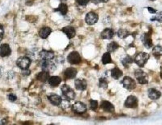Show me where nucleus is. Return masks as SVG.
I'll return each instance as SVG.
<instances>
[{
    "instance_id": "f257e3e1",
    "label": "nucleus",
    "mask_w": 162,
    "mask_h": 125,
    "mask_svg": "<svg viewBox=\"0 0 162 125\" xmlns=\"http://www.w3.org/2000/svg\"><path fill=\"white\" fill-rule=\"evenodd\" d=\"M150 58V55L145 52H140L136 55L134 62L140 68H143Z\"/></svg>"
},
{
    "instance_id": "f03ea898",
    "label": "nucleus",
    "mask_w": 162,
    "mask_h": 125,
    "mask_svg": "<svg viewBox=\"0 0 162 125\" xmlns=\"http://www.w3.org/2000/svg\"><path fill=\"white\" fill-rule=\"evenodd\" d=\"M31 63V60L29 57L22 56L19 57L16 61V65L21 70L29 69Z\"/></svg>"
},
{
    "instance_id": "7ed1b4c3",
    "label": "nucleus",
    "mask_w": 162,
    "mask_h": 125,
    "mask_svg": "<svg viewBox=\"0 0 162 125\" xmlns=\"http://www.w3.org/2000/svg\"><path fill=\"white\" fill-rule=\"evenodd\" d=\"M121 83L125 89L128 90H133L136 88L137 84L136 81L132 78L129 76H125L123 78Z\"/></svg>"
},
{
    "instance_id": "20e7f679",
    "label": "nucleus",
    "mask_w": 162,
    "mask_h": 125,
    "mask_svg": "<svg viewBox=\"0 0 162 125\" xmlns=\"http://www.w3.org/2000/svg\"><path fill=\"white\" fill-rule=\"evenodd\" d=\"M135 76L140 84H146L148 83V76L142 69H137L135 72Z\"/></svg>"
},
{
    "instance_id": "39448f33",
    "label": "nucleus",
    "mask_w": 162,
    "mask_h": 125,
    "mask_svg": "<svg viewBox=\"0 0 162 125\" xmlns=\"http://www.w3.org/2000/svg\"><path fill=\"white\" fill-rule=\"evenodd\" d=\"M152 30H149L148 32L144 33L141 36V41L145 47L148 49L151 48L153 46L152 39Z\"/></svg>"
},
{
    "instance_id": "423d86ee",
    "label": "nucleus",
    "mask_w": 162,
    "mask_h": 125,
    "mask_svg": "<svg viewBox=\"0 0 162 125\" xmlns=\"http://www.w3.org/2000/svg\"><path fill=\"white\" fill-rule=\"evenodd\" d=\"M67 62L73 65L79 64L82 61V58L80 54L77 52H72L68 54L67 57Z\"/></svg>"
},
{
    "instance_id": "0eeeda50",
    "label": "nucleus",
    "mask_w": 162,
    "mask_h": 125,
    "mask_svg": "<svg viewBox=\"0 0 162 125\" xmlns=\"http://www.w3.org/2000/svg\"><path fill=\"white\" fill-rule=\"evenodd\" d=\"M62 92L63 95L66 98L67 100H73L75 99L76 94L75 91L70 88L69 86L66 84H63L61 87Z\"/></svg>"
},
{
    "instance_id": "6e6552de",
    "label": "nucleus",
    "mask_w": 162,
    "mask_h": 125,
    "mask_svg": "<svg viewBox=\"0 0 162 125\" xmlns=\"http://www.w3.org/2000/svg\"><path fill=\"white\" fill-rule=\"evenodd\" d=\"M138 105V100L134 96L130 95L126 99L124 106L128 109H136Z\"/></svg>"
},
{
    "instance_id": "1a4fd4ad",
    "label": "nucleus",
    "mask_w": 162,
    "mask_h": 125,
    "mask_svg": "<svg viewBox=\"0 0 162 125\" xmlns=\"http://www.w3.org/2000/svg\"><path fill=\"white\" fill-rule=\"evenodd\" d=\"M72 110L73 112L76 114H83L86 111V106L81 101H76L73 105Z\"/></svg>"
},
{
    "instance_id": "9d476101",
    "label": "nucleus",
    "mask_w": 162,
    "mask_h": 125,
    "mask_svg": "<svg viewBox=\"0 0 162 125\" xmlns=\"http://www.w3.org/2000/svg\"><path fill=\"white\" fill-rule=\"evenodd\" d=\"M41 68L42 70L48 71L49 73L54 72L57 69L55 63L50 60H43L41 63Z\"/></svg>"
},
{
    "instance_id": "9b49d317",
    "label": "nucleus",
    "mask_w": 162,
    "mask_h": 125,
    "mask_svg": "<svg viewBox=\"0 0 162 125\" xmlns=\"http://www.w3.org/2000/svg\"><path fill=\"white\" fill-rule=\"evenodd\" d=\"M99 16L98 14L94 12H90L86 14V22L89 25H92L98 22Z\"/></svg>"
},
{
    "instance_id": "f8f14e48",
    "label": "nucleus",
    "mask_w": 162,
    "mask_h": 125,
    "mask_svg": "<svg viewBox=\"0 0 162 125\" xmlns=\"http://www.w3.org/2000/svg\"><path fill=\"white\" fill-rule=\"evenodd\" d=\"M100 108L105 112L108 113H113L115 111L114 105L110 101L103 100L101 102Z\"/></svg>"
},
{
    "instance_id": "ddd939ff",
    "label": "nucleus",
    "mask_w": 162,
    "mask_h": 125,
    "mask_svg": "<svg viewBox=\"0 0 162 125\" xmlns=\"http://www.w3.org/2000/svg\"><path fill=\"white\" fill-rule=\"evenodd\" d=\"M11 53V49L10 45L7 43H3L0 45V56L2 58L8 57Z\"/></svg>"
},
{
    "instance_id": "4468645a",
    "label": "nucleus",
    "mask_w": 162,
    "mask_h": 125,
    "mask_svg": "<svg viewBox=\"0 0 162 125\" xmlns=\"http://www.w3.org/2000/svg\"><path fill=\"white\" fill-rule=\"evenodd\" d=\"M75 86L77 90L84 91L87 87V83L85 79H77L75 80Z\"/></svg>"
},
{
    "instance_id": "2eb2a0df",
    "label": "nucleus",
    "mask_w": 162,
    "mask_h": 125,
    "mask_svg": "<svg viewBox=\"0 0 162 125\" xmlns=\"http://www.w3.org/2000/svg\"><path fill=\"white\" fill-rule=\"evenodd\" d=\"M47 99L52 104L56 106L60 105L62 101V99L60 96L56 94H52L47 96Z\"/></svg>"
},
{
    "instance_id": "dca6fc26",
    "label": "nucleus",
    "mask_w": 162,
    "mask_h": 125,
    "mask_svg": "<svg viewBox=\"0 0 162 125\" xmlns=\"http://www.w3.org/2000/svg\"><path fill=\"white\" fill-rule=\"evenodd\" d=\"M148 96L152 100H157L160 99L162 96L161 92L154 88H150L148 90Z\"/></svg>"
},
{
    "instance_id": "f3484780",
    "label": "nucleus",
    "mask_w": 162,
    "mask_h": 125,
    "mask_svg": "<svg viewBox=\"0 0 162 125\" xmlns=\"http://www.w3.org/2000/svg\"><path fill=\"white\" fill-rule=\"evenodd\" d=\"M77 71L73 67H69L65 70L64 76L67 79H73L76 76Z\"/></svg>"
},
{
    "instance_id": "a211bd4d",
    "label": "nucleus",
    "mask_w": 162,
    "mask_h": 125,
    "mask_svg": "<svg viewBox=\"0 0 162 125\" xmlns=\"http://www.w3.org/2000/svg\"><path fill=\"white\" fill-rule=\"evenodd\" d=\"M62 31L69 39L73 38L76 35V32L75 28L73 27L67 26L63 27L62 29Z\"/></svg>"
},
{
    "instance_id": "6ab92c4d",
    "label": "nucleus",
    "mask_w": 162,
    "mask_h": 125,
    "mask_svg": "<svg viewBox=\"0 0 162 125\" xmlns=\"http://www.w3.org/2000/svg\"><path fill=\"white\" fill-rule=\"evenodd\" d=\"M114 34V32L112 29L106 28L101 32L100 37L102 39L110 40L113 38Z\"/></svg>"
},
{
    "instance_id": "aec40b11",
    "label": "nucleus",
    "mask_w": 162,
    "mask_h": 125,
    "mask_svg": "<svg viewBox=\"0 0 162 125\" xmlns=\"http://www.w3.org/2000/svg\"><path fill=\"white\" fill-rule=\"evenodd\" d=\"M41 58L43 60H51L53 59L55 57L54 52L52 51H47L42 50L39 53Z\"/></svg>"
},
{
    "instance_id": "412c9836",
    "label": "nucleus",
    "mask_w": 162,
    "mask_h": 125,
    "mask_svg": "<svg viewBox=\"0 0 162 125\" xmlns=\"http://www.w3.org/2000/svg\"><path fill=\"white\" fill-rule=\"evenodd\" d=\"M49 77V73L48 71L42 70L37 76V79L42 83H46L48 81Z\"/></svg>"
},
{
    "instance_id": "4be33fe9",
    "label": "nucleus",
    "mask_w": 162,
    "mask_h": 125,
    "mask_svg": "<svg viewBox=\"0 0 162 125\" xmlns=\"http://www.w3.org/2000/svg\"><path fill=\"white\" fill-rule=\"evenodd\" d=\"M52 32L51 29L48 27L42 28L39 32V35L40 37L42 39H46Z\"/></svg>"
},
{
    "instance_id": "5701e85b",
    "label": "nucleus",
    "mask_w": 162,
    "mask_h": 125,
    "mask_svg": "<svg viewBox=\"0 0 162 125\" xmlns=\"http://www.w3.org/2000/svg\"><path fill=\"white\" fill-rule=\"evenodd\" d=\"M48 83L53 87H57L61 83V78L58 76H52L49 78Z\"/></svg>"
},
{
    "instance_id": "b1692460",
    "label": "nucleus",
    "mask_w": 162,
    "mask_h": 125,
    "mask_svg": "<svg viewBox=\"0 0 162 125\" xmlns=\"http://www.w3.org/2000/svg\"><path fill=\"white\" fill-rule=\"evenodd\" d=\"M123 73L121 69H119L118 67H116L111 70V76L114 79H119V78L123 76Z\"/></svg>"
},
{
    "instance_id": "393cba45",
    "label": "nucleus",
    "mask_w": 162,
    "mask_h": 125,
    "mask_svg": "<svg viewBox=\"0 0 162 125\" xmlns=\"http://www.w3.org/2000/svg\"><path fill=\"white\" fill-rule=\"evenodd\" d=\"M152 54L157 59H159L162 56V47L159 45L156 46L152 50Z\"/></svg>"
},
{
    "instance_id": "a878e982",
    "label": "nucleus",
    "mask_w": 162,
    "mask_h": 125,
    "mask_svg": "<svg viewBox=\"0 0 162 125\" xmlns=\"http://www.w3.org/2000/svg\"><path fill=\"white\" fill-rule=\"evenodd\" d=\"M55 11L60 12L61 14L65 15L68 12V6L65 3H61L59 5L58 8L55 9Z\"/></svg>"
},
{
    "instance_id": "bb28decb",
    "label": "nucleus",
    "mask_w": 162,
    "mask_h": 125,
    "mask_svg": "<svg viewBox=\"0 0 162 125\" xmlns=\"http://www.w3.org/2000/svg\"><path fill=\"white\" fill-rule=\"evenodd\" d=\"M119 47V45L118 43L115 42H112L108 44L107 46V50L109 52H115L116 49H117Z\"/></svg>"
},
{
    "instance_id": "cd10ccee",
    "label": "nucleus",
    "mask_w": 162,
    "mask_h": 125,
    "mask_svg": "<svg viewBox=\"0 0 162 125\" xmlns=\"http://www.w3.org/2000/svg\"><path fill=\"white\" fill-rule=\"evenodd\" d=\"M112 58H111V53L107 52L103 54L102 57V62L104 65L112 62Z\"/></svg>"
},
{
    "instance_id": "c85d7f7f",
    "label": "nucleus",
    "mask_w": 162,
    "mask_h": 125,
    "mask_svg": "<svg viewBox=\"0 0 162 125\" xmlns=\"http://www.w3.org/2000/svg\"><path fill=\"white\" fill-rule=\"evenodd\" d=\"M122 65L125 68H128L129 64L133 62V59L131 57H130L129 55H127L122 60Z\"/></svg>"
},
{
    "instance_id": "c756f323",
    "label": "nucleus",
    "mask_w": 162,
    "mask_h": 125,
    "mask_svg": "<svg viewBox=\"0 0 162 125\" xmlns=\"http://www.w3.org/2000/svg\"><path fill=\"white\" fill-rule=\"evenodd\" d=\"M118 35L119 38L124 39L130 35V33L128 31L125 29H120L118 32Z\"/></svg>"
},
{
    "instance_id": "7c9ffc66",
    "label": "nucleus",
    "mask_w": 162,
    "mask_h": 125,
    "mask_svg": "<svg viewBox=\"0 0 162 125\" xmlns=\"http://www.w3.org/2000/svg\"><path fill=\"white\" fill-rule=\"evenodd\" d=\"M99 82V86L100 88H102L104 90H106L107 89L108 85L107 80L106 78L104 77L100 78Z\"/></svg>"
},
{
    "instance_id": "2f4dec72",
    "label": "nucleus",
    "mask_w": 162,
    "mask_h": 125,
    "mask_svg": "<svg viewBox=\"0 0 162 125\" xmlns=\"http://www.w3.org/2000/svg\"><path fill=\"white\" fill-rule=\"evenodd\" d=\"M98 106V102L96 100H90V108L92 110L95 111L97 109Z\"/></svg>"
},
{
    "instance_id": "473e14b6",
    "label": "nucleus",
    "mask_w": 162,
    "mask_h": 125,
    "mask_svg": "<svg viewBox=\"0 0 162 125\" xmlns=\"http://www.w3.org/2000/svg\"><path fill=\"white\" fill-rule=\"evenodd\" d=\"M151 21H157L158 22H162V12H160L159 13H158L156 16L153 17L151 19Z\"/></svg>"
},
{
    "instance_id": "72a5a7b5",
    "label": "nucleus",
    "mask_w": 162,
    "mask_h": 125,
    "mask_svg": "<svg viewBox=\"0 0 162 125\" xmlns=\"http://www.w3.org/2000/svg\"><path fill=\"white\" fill-rule=\"evenodd\" d=\"M61 105H62V108H63V109H67L70 107V103L69 102V100H62Z\"/></svg>"
},
{
    "instance_id": "f704fd0d",
    "label": "nucleus",
    "mask_w": 162,
    "mask_h": 125,
    "mask_svg": "<svg viewBox=\"0 0 162 125\" xmlns=\"http://www.w3.org/2000/svg\"><path fill=\"white\" fill-rule=\"evenodd\" d=\"M8 99L11 102H15L17 100V97L15 94L10 93L8 96Z\"/></svg>"
},
{
    "instance_id": "c9c22d12",
    "label": "nucleus",
    "mask_w": 162,
    "mask_h": 125,
    "mask_svg": "<svg viewBox=\"0 0 162 125\" xmlns=\"http://www.w3.org/2000/svg\"><path fill=\"white\" fill-rule=\"evenodd\" d=\"M76 1L80 5L85 6L87 5L90 0H76Z\"/></svg>"
},
{
    "instance_id": "e433bc0d",
    "label": "nucleus",
    "mask_w": 162,
    "mask_h": 125,
    "mask_svg": "<svg viewBox=\"0 0 162 125\" xmlns=\"http://www.w3.org/2000/svg\"><path fill=\"white\" fill-rule=\"evenodd\" d=\"M3 35H4V30L3 26L0 24V42L3 39Z\"/></svg>"
},
{
    "instance_id": "4c0bfd02",
    "label": "nucleus",
    "mask_w": 162,
    "mask_h": 125,
    "mask_svg": "<svg viewBox=\"0 0 162 125\" xmlns=\"http://www.w3.org/2000/svg\"><path fill=\"white\" fill-rule=\"evenodd\" d=\"M22 73L23 75L29 76L31 74V70H29V69H26V70H23Z\"/></svg>"
},
{
    "instance_id": "58836bf2",
    "label": "nucleus",
    "mask_w": 162,
    "mask_h": 125,
    "mask_svg": "<svg viewBox=\"0 0 162 125\" xmlns=\"http://www.w3.org/2000/svg\"><path fill=\"white\" fill-rule=\"evenodd\" d=\"M148 10V12H150V13H152V14H154V13H156L157 12V10H156V9H154V8H152V7H148L147 8Z\"/></svg>"
},
{
    "instance_id": "ea45409f",
    "label": "nucleus",
    "mask_w": 162,
    "mask_h": 125,
    "mask_svg": "<svg viewBox=\"0 0 162 125\" xmlns=\"http://www.w3.org/2000/svg\"><path fill=\"white\" fill-rule=\"evenodd\" d=\"M108 1V0H92V2L96 3H99V2H106Z\"/></svg>"
},
{
    "instance_id": "a19ab883",
    "label": "nucleus",
    "mask_w": 162,
    "mask_h": 125,
    "mask_svg": "<svg viewBox=\"0 0 162 125\" xmlns=\"http://www.w3.org/2000/svg\"><path fill=\"white\" fill-rule=\"evenodd\" d=\"M3 74V69L2 67L0 66V78L2 77Z\"/></svg>"
},
{
    "instance_id": "79ce46f5",
    "label": "nucleus",
    "mask_w": 162,
    "mask_h": 125,
    "mask_svg": "<svg viewBox=\"0 0 162 125\" xmlns=\"http://www.w3.org/2000/svg\"><path fill=\"white\" fill-rule=\"evenodd\" d=\"M160 76L162 79V65L161 66V71H160Z\"/></svg>"
},
{
    "instance_id": "37998d69",
    "label": "nucleus",
    "mask_w": 162,
    "mask_h": 125,
    "mask_svg": "<svg viewBox=\"0 0 162 125\" xmlns=\"http://www.w3.org/2000/svg\"><path fill=\"white\" fill-rule=\"evenodd\" d=\"M151 1H154V0H151Z\"/></svg>"
}]
</instances>
